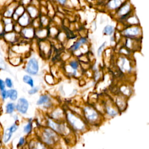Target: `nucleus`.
<instances>
[{"label": "nucleus", "mask_w": 149, "mask_h": 149, "mask_svg": "<svg viewBox=\"0 0 149 149\" xmlns=\"http://www.w3.org/2000/svg\"><path fill=\"white\" fill-rule=\"evenodd\" d=\"M17 33L15 31H11L9 33H5L2 36V38L4 41H5L7 43H9L10 44H13L17 41Z\"/></svg>", "instance_id": "6e6552de"}, {"label": "nucleus", "mask_w": 149, "mask_h": 149, "mask_svg": "<svg viewBox=\"0 0 149 149\" xmlns=\"http://www.w3.org/2000/svg\"><path fill=\"white\" fill-rule=\"evenodd\" d=\"M79 41L81 44H84V43L87 41V39H86V38L83 37V38H81Z\"/></svg>", "instance_id": "f704fd0d"}, {"label": "nucleus", "mask_w": 149, "mask_h": 149, "mask_svg": "<svg viewBox=\"0 0 149 149\" xmlns=\"http://www.w3.org/2000/svg\"><path fill=\"white\" fill-rule=\"evenodd\" d=\"M16 110L21 114L26 113L29 108V102L23 97L19 98L16 104H15Z\"/></svg>", "instance_id": "39448f33"}, {"label": "nucleus", "mask_w": 149, "mask_h": 149, "mask_svg": "<svg viewBox=\"0 0 149 149\" xmlns=\"http://www.w3.org/2000/svg\"><path fill=\"white\" fill-rule=\"evenodd\" d=\"M30 16L28 15L27 12H24L21 16L19 17L16 23L20 26V27H26L30 23Z\"/></svg>", "instance_id": "9d476101"}, {"label": "nucleus", "mask_w": 149, "mask_h": 149, "mask_svg": "<svg viewBox=\"0 0 149 149\" xmlns=\"http://www.w3.org/2000/svg\"><path fill=\"white\" fill-rule=\"evenodd\" d=\"M59 2H60V3H65L66 1H59Z\"/></svg>", "instance_id": "4c0bfd02"}, {"label": "nucleus", "mask_w": 149, "mask_h": 149, "mask_svg": "<svg viewBox=\"0 0 149 149\" xmlns=\"http://www.w3.org/2000/svg\"><path fill=\"white\" fill-rule=\"evenodd\" d=\"M48 125L54 132L61 134H66V129L64 125L55 123L51 120H49Z\"/></svg>", "instance_id": "0eeeda50"}, {"label": "nucleus", "mask_w": 149, "mask_h": 149, "mask_svg": "<svg viewBox=\"0 0 149 149\" xmlns=\"http://www.w3.org/2000/svg\"><path fill=\"white\" fill-rule=\"evenodd\" d=\"M7 98H8V97H7L6 90L0 91V99H1V100L2 101H4Z\"/></svg>", "instance_id": "bb28decb"}, {"label": "nucleus", "mask_w": 149, "mask_h": 149, "mask_svg": "<svg viewBox=\"0 0 149 149\" xmlns=\"http://www.w3.org/2000/svg\"><path fill=\"white\" fill-rule=\"evenodd\" d=\"M121 2L120 1H110L108 4V6L112 9H115L116 8H117L120 4Z\"/></svg>", "instance_id": "6ab92c4d"}, {"label": "nucleus", "mask_w": 149, "mask_h": 149, "mask_svg": "<svg viewBox=\"0 0 149 149\" xmlns=\"http://www.w3.org/2000/svg\"><path fill=\"white\" fill-rule=\"evenodd\" d=\"M70 66L72 67V68L73 69V70H76V69L78 68V63L76 61H72L70 62Z\"/></svg>", "instance_id": "c85d7f7f"}, {"label": "nucleus", "mask_w": 149, "mask_h": 149, "mask_svg": "<svg viewBox=\"0 0 149 149\" xmlns=\"http://www.w3.org/2000/svg\"><path fill=\"white\" fill-rule=\"evenodd\" d=\"M81 44H82L79 41L75 42V43L71 47L70 49L72 50V51H76V50L80 48V45H81Z\"/></svg>", "instance_id": "cd10ccee"}, {"label": "nucleus", "mask_w": 149, "mask_h": 149, "mask_svg": "<svg viewBox=\"0 0 149 149\" xmlns=\"http://www.w3.org/2000/svg\"><path fill=\"white\" fill-rule=\"evenodd\" d=\"M9 130L11 131L12 133H14L15 132H16V130L18 129L19 128V125L18 124L16 123V122L13 123L12 125H11L9 127H8Z\"/></svg>", "instance_id": "a878e982"}, {"label": "nucleus", "mask_w": 149, "mask_h": 149, "mask_svg": "<svg viewBox=\"0 0 149 149\" xmlns=\"http://www.w3.org/2000/svg\"><path fill=\"white\" fill-rule=\"evenodd\" d=\"M38 90V88L37 87H33L31 90H30L28 93L29 94L31 95V94H36Z\"/></svg>", "instance_id": "473e14b6"}, {"label": "nucleus", "mask_w": 149, "mask_h": 149, "mask_svg": "<svg viewBox=\"0 0 149 149\" xmlns=\"http://www.w3.org/2000/svg\"><path fill=\"white\" fill-rule=\"evenodd\" d=\"M84 113L87 120L92 123H95L98 118V113L92 108L90 107H85L84 109Z\"/></svg>", "instance_id": "20e7f679"}, {"label": "nucleus", "mask_w": 149, "mask_h": 149, "mask_svg": "<svg viewBox=\"0 0 149 149\" xmlns=\"http://www.w3.org/2000/svg\"><path fill=\"white\" fill-rule=\"evenodd\" d=\"M113 31H114V28L113 26L110 25H107L104 27L103 30V33L106 35H111L113 33Z\"/></svg>", "instance_id": "aec40b11"}, {"label": "nucleus", "mask_w": 149, "mask_h": 149, "mask_svg": "<svg viewBox=\"0 0 149 149\" xmlns=\"http://www.w3.org/2000/svg\"><path fill=\"white\" fill-rule=\"evenodd\" d=\"M130 6L129 5H125L122 8H121L119 11V15H122L123 16H125L127 15L129 13Z\"/></svg>", "instance_id": "a211bd4d"}, {"label": "nucleus", "mask_w": 149, "mask_h": 149, "mask_svg": "<svg viewBox=\"0 0 149 149\" xmlns=\"http://www.w3.org/2000/svg\"><path fill=\"white\" fill-rule=\"evenodd\" d=\"M23 81L25 83L29 85L31 87H32V88L33 87V86H34V81H33L32 77L30 76L27 75V74H26V75L23 76Z\"/></svg>", "instance_id": "f3484780"}, {"label": "nucleus", "mask_w": 149, "mask_h": 149, "mask_svg": "<svg viewBox=\"0 0 149 149\" xmlns=\"http://www.w3.org/2000/svg\"><path fill=\"white\" fill-rule=\"evenodd\" d=\"M105 44H106V42L105 41L100 47H99V48L98 49V51H97V54H98V56H100V54H101V51L102 50V49L104 48V47H105Z\"/></svg>", "instance_id": "72a5a7b5"}, {"label": "nucleus", "mask_w": 149, "mask_h": 149, "mask_svg": "<svg viewBox=\"0 0 149 149\" xmlns=\"http://www.w3.org/2000/svg\"><path fill=\"white\" fill-rule=\"evenodd\" d=\"M25 12V9L22 4H17V6L16 7L13 14L12 16V19L15 22L17 20L19 17L21 16Z\"/></svg>", "instance_id": "1a4fd4ad"}, {"label": "nucleus", "mask_w": 149, "mask_h": 149, "mask_svg": "<svg viewBox=\"0 0 149 149\" xmlns=\"http://www.w3.org/2000/svg\"><path fill=\"white\" fill-rule=\"evenodd\" d=\"M2 101L0 99V112L1 111V109H2Z\"/></svg>", "instance_id": "e433bc0d"}, {"label": "nucleus", "mask_w": 149, "mask_h": 149, "mask_svg": "<svg viewBox=\"0 0 149 149\" xmlns=\"http://www.w3.org/2000/svg\"><path fill=\"white\" fill-rule=\"evenodd\" d=\"M25 142H26V140H25L24 137H20V139H19V140L17 145V147H22V146L25 144Z\"/></svg>", "instance_id": "c756f323"}, {"label": "nucleus", "mask_w": 149, "mask_h": 149, "mask_svg": "<svg viewBox=\"0 0 149 149\" xmlns=\"http://www.w3.org/2000/svg\"><path fill=\"white\" fill-rule=\"evenodd\" d=\"M6 90V86L4 82V80L0 78V91Z\"/></svg>", "instance_id": "7c9ffc66"}, {"label": "nucleus", "mask_w": 149, "mask_h": 149, "mask_svg": "<svg viewBox=\"0 0 149 149\" xmlns=\"http://www.w3.org/2000/svg\"><path fill=\"white\" fill-rule=\"evenodd\" d=\"M13 133L11 132V131L9 130V127H7L3 132L2 133V140L3 143L4 144H7L8 143L13 136Z\"/></svg>", "instance_id": "ddd939ff"}, {"label": "nucleus", "mask_w": 149, "mask_h": 149, "mask_svg": "<svg viewBox=\"0 0 149 149\" xmlns=\"http://www.w3.org/2000/svg\"><path fill=\"white\" fill-rule=\"evenodd\" d=\"M32 130V124L30 122H29L23 127V132L26 134H29Z\"/></svg>", "instance_id": "4be33fe9"}, {"label": "nucleus", "mask_w": 149, "mask_h": 149, "mask_svg": "<svg viewBox=\"0 0 149 149\" xmlns=\"http://www.w3.org/2000/svg\"><path fill=\"white\" fill-rule=\"evenodd\" d=\"M29 149H49L47 146L40 141L33 140L29 144Z\"/></svg>", "instance_id": "9b49d317"}, {"label": "nucleus", "mask_w": 149, "mask_h": 149, "mask_svg": "<svg viewBox=\"0 0 149 149\" xmlns=\"http://www.w3.org/2000/svg\"><path fill=\"white\" fill-rule=\"evenodd\" d=\"M25 71L30 74H36L38 71V63L34 58H31L28 61Z\"/></svg>", "instance_id": "7ed1b4c3"}, {"label": "nucleus", "mask_w": 149, "mask_h": 149, "mask_svg": "<svg viewBox=\"0 0 149 149\" xmlns=\"http://www.w3.org/2000/svg\"><path fill=\"white\" fill-rule=\"evenodd\" d=\"M123 33L129 37H134L140 33V29L139 27L128 28L124 31Z\"/></svg>", "instance_id": "f8f14e48"}, {"label": "nucleus", "mask_w": 149, "mask_h": 149, "mask_svg": "<svg viewBox=\"0 0 149 149\" xmlns=\"http://www.w3.org/2000/svg\"><path fill=\"white\" fill-rule=\"evenodd\" d=\"M4 82H5V86H6V88H8L9 89H10V88H12L13 87V81L12 80V79L9 77H6L5 80H4Z\"/></svg>", "instance_id": "5701e85b"}, {"label": "nucleus", "mask_w": 149, "mask_h": 149, "mask_svg": "<svg viewBox=\"0 0 149 149\" xmlns=\"http://www.w3.org/2000/svg\"><path fill=\"white\" fill-rule=\"evenodd\" d=\"M20 33L22 36L25 38H31V37L33 36V29L31 28L24 27L21 30Z\"/></svg>", "instance_id": "dca6fc26"}, {"label": "nucleus", "mask_w": 149, "mask_h": 149, "mask_svg": "<svg viewBox=\"0 0 149 149\" xmlns=\"http://www.w3.org/2000/svg\"><path fill=\"white\" fill-rule=\"evenodd\" d=\"M41 142L45 145L52 146L55 145L59 140L57 134L53 130L50 129H45L41 133Z\"/></svg>", "instance_id": "f257e3e1"}, {"label": "nucleus", "mask_w": 149, "mask_h": 149, "mask_svg": "<svg viewBox=\"0 0 149 149\" xmlns=\"http://www.w3.org/2000/svg\"><path fill=\"white\" fill-rule=\"evenodd\" d=\"M7 97L12 101H15L17 99V91L14 88H10L6 90Z\"/></svg>", "instance_id": "4468645a"}, {"label": "nucleus", "mask_w": 149, "mask_h": 149, "mask_svg": "<svg viewBox=\"0 0 149 149\" xmlns=\"http://www.w3.org/2000/svg\"><path fill=\"white\" fill-rule=\"evenodd\" d=\"M7 69V66L5 60L0 57V70H5Z\"/></svg>", "instance_id": "393cba45"}, {"label": "nucleus", "mask_w": 149, "mask_h": 149, "mask_svg": "<svg viewBox=\"0 0 149 149\" xmlns=\"http://www.w3.org/2000/svg\"><path fill=\"white\" fill-rule=\"evenodd\" d=\"M5 32H4V27H3V24L1 21V18L0 19V37L3 36V35L4 34Z\"/></svg>", "instance_id": "2f4dec72"}, {"label": "nucleus", "mask_w": 149, "mask_h": 149, "mask_svg": "<svg viewBox=\"0 0 149 149\" xmlns=\"http://www.w3.org/2000/svg\"><path fill=\"white\" fill-rule=\"evenodd\" d=\"M107 112L108 113V115H109L111 116H114L117 115V112L110 107H107Z\"/></svg>", "instance_id": "b1692460"}, {"label": "nucleus", "mask_w": 149, "mask_h": 149, "mask_svg": "<svg viewBox=\"0 0 149 149\" xmlns=\"http://www.w3.org/2000/svg\"><path fill=\"white\" fill-rule=\"evenodd\" d=\"M68 120L72 127L77 131H82L85 129L84 122L72 113H68Z\"/></svg>", "instance_id": "f03ea898"}, {"label": "nucleus", "mask_w": 149, "mask_h": 149, "mask_svg": "<svg viewBox=\"0 0 149 149\" xmlns=\"http://www.w3.org/2000/svg\"><path fill=\"white\" fill-rule=\"evenodd\" d=\"M16 110L15 104L12 102H8L5 107V111L6 114L11 115Z\"/></svg>", "instance_id": "2eb2a0df"}, {"label": "nucleus", "mask_w": 149, "mask_h": 149, "mask_svg": "<svg viewBox=\"0 0 149 149\" xmlns=\"http://www.w3.org/2000/svg\"><path fill=\"white\" fill-rule=\"evenodd\" d=\"M49 100V97L47 95H42L40 96L39 100L37 102V104L41 105V104H43L44 103H47L48 102Z\"/></svg>", "instance_id": "412c9836"}, {"label": "nucleus", "mask_w": 149, "mask_h": 149, "mask_svg": "<svg viewBox=\"0 0 149 149\" xmlns=\"http://www.w3.org/2000/svg\"><path fill=\"white\" fill-rule=\"evenodd\" d=\"M13 118H14L15 121L16 122V121L18 120V116H17V115H15L13 116Z\"/></svg>", "instance_id": "c9c22d12"}, {"label": "nucleus", "mask_w": 149, "mask_h": 149, "mask_svg": "<svg viewBox=\"0 0 149 149\" xmlns=\"http://www.w3.org/2000/svg\"><path fill=\"white\" fill-rule=\"evenodd\" d=\"M17 4L11 2L10 3L6 5L2 9V12L1 13V16L6 18H12L15 9L17 6Z\"/></svg>", "instance_id": "423d86ee"}]
</instances>
